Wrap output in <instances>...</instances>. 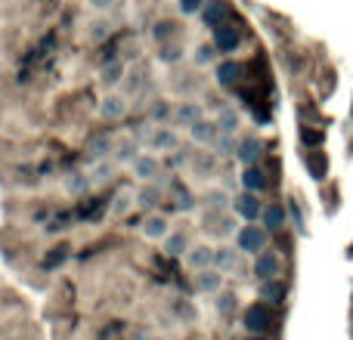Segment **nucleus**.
Wrapping results in <instances>:
<instances>
[{
    "label": "nucleus",
    "instance_id": "f257e3e1",
    "mask_svg": "<svg viewBox=\"0 0 353 340\" xmlns=\"http://www.w3.org/2000/svg\"><path fill=\"white\" fill-rule=\"evenodd\" d=\"M143 127H146V130H137V142H140V146H146L149 152H159V155L176 152L180 136H176V130L171 127V124H159V127L143 124Z\"/></svg>",
    "mask_w": 353,
    "mask_h": 340
},
{
    "label": "nucleus",
    "instance_id": "f03ea898",
    "mask_svg": "<svg viewBox=\"0 0 353 340\" xmlns=\"http://www.w3.org/2000/svg\"><path fill=\"white\" fill-rule=\"evenodd\" d=\"M236 248L242 251V254H248V257L261 254L263 248H270V232L263 229V226H257V223L239 226L236 229Z\"/></svg>",
    "mask_w": 353,
    "mask_h": 340
},
{
    "label": "nucleus",
    "instance_id": "7ed1b4c3",
    "mask_svg": "<svg viewBox=\"0 0 353 340\" xmlns=\"http://www.w3.org/2000/svg\"><path fill=\"white\" fill-rule=\"evenodd\" d=\"M242 328L248 331V334H267V331L273 328V310H270V304H263V300H254L251 306H245Z\"/></svg>",
    "mask_w": 353,
    "mask_h": 340
},
{
    "label": "nucleus",
    "instance_id": "20e7f679",
    "mask_svg": "<svg viewBox=\"0 0 353 340\" xmlns=\"http://www.w3.org/2000/svg\"><path fill=\"white\" fill-rule=\"evenodd\" d=\"M128 111H130V99H128V93H121V90H105L97 105V115L103 118V121H124Z\"/></svg>",
    "mask_w": 353,
    "mask_h": 340
},
{
    "label": "nucleus",
    "instance_id": "39448f33",
    "mask_svg": "<svg viewBox=\"0 0 353 340\" xmlns=\"http://www.w3.org/2000/svg\"><path fill=\"white\" fill-rule=\"evenodd\" d=\"M128 167L137 182H159L161 180V161L155 152H140Z\"/></svg>",
    "mask_w": 353,
    "mask_h": 340
},
{
    "label": "nucleus",
    "instance_id": "423d86ee",
    "mask_svg": "<svg viewBox=\"0 0 353 340\" xmlns=\"http://www.w3.org/2000/svg\"><path fill=\"white\" fill-rule=\"evenodd\" d=\"M279 273H282V260L276 251L263 248L261 254H254V260H251V275H254V281L279 279Z\"/></svg>",
    "mask_w": 353,
    "mask_h": 340
},
{
    "label": "nucleus",
    "instance_id": "0eeeda50",
    "mask_svg": "<svg viewBox=\"0 0 353 340\" xmlns=\"http://www.w3.org/2000/svg\"><path fill=\"white\" fill-rule=\"evenodd\" d=\"M168 232H171V220L165 217V213H159V211H149L146 217H143V223H140V235L146 238V242H155V244H161L168 238Z\"/></svg>",
    "mask_w": 353,
    "mask_h": 340
},
{
    "label": "nucleus",
    "instance_id": "6e6552de",
    "mask_svg": "<svg viewBox=\"0 0 353 340\" xmlns=\"http://www.w3.org/2000/svg\"><path fill=\"white\" fill-rule=\"evenodd\" d=\"M232 211H236V217L245 220V223H257L263 213V201H261V195H254V192H242L232 198Z\"/></svg>",
    "mask_w": 353,
    "mask_h": 340
},
{
    "label": "nucleus",
    "instance_id": "1a4fd4ad",
    "mask_svg": "<svg viewBox=\"0 0 353 340\" xmlns=\"http://www.w3.org/2000/svg\"><path fill=\"white\" fill-rule=\"evenodd\" d=\"M242 74H245L242 62L223 59V62H217V65H214V84H217L220 90H232V87L242 81Z\"/></svg>",
    "mask_w": 353,
    "mask_h": 340
},
{
    "label": "nucleus",
    "instance_id": "9d476101",
    "mask_svg": "<svg viewBox=\"0 0 353 340\" xmlns=\"http://www.w3.org/2000/svg\"><path fill=\"white\" fill-rule=\"evenodd\" d=\"M214 47H217V53H236L239 43H242V31L236 28L232 22H223L214 28Z\"/></svg>",
    "mask_w": 353,
    "mask_h": 340
},
{
    "label": "nucleus",
    "instance_id": "9b49d317",
    "mask_svg": "<svg viewBox=\"0 0 353 340\" xmlns=\"http://www.w3.org/2000/svg\"><path fill=\"white\" fill-rule=\"evenodd\" d=\"M201 22H205V28H217V25H223V22H230V16H232V10H230V3L226 0H205V6H201Z\"/></svg>",
    "mask_w": 353,
    "mask_h": 340
},
{
    "label": "nucleus",
    "instance_id": "f8f14e48",
    "mask_svg": "<svg viewBox=\"0 0 353 340\" xmlns=\"http://www.w3.org/2000/svg\"><path fill=\"white\" fill-rule=\"evenodd\" d=\"M199 118H205V109H201V103H195V99H183V103L174 105L171 121L176 124V127H192Z\"/></svg>",
    "mask_w": 353,
    "mask_h": 340
},
{
    "label": "nucleus",
    "instance_id": "ddd939ff",
    "mask_svg": "<svg viewBox=\"0 0 353 340\" xmlns=\"http://www.w3.org/2000/svg\"><path fill=\"white\" fill-rule=\"evenodd\" d=\"M124 74H128V65L121 59H109L99 68V87L103 90H115V87L124 84Z\"/></svg>",
    "mask_w": 353,
    "mask_h": 340
},
{
    "label": "nucleus",
    "instance_id": "4468645a",
    "mask_svg": "<svg viewBox=\"0 0 353 340\" xmlns=\"http://www.w3.org/2000/svg\"><path fill=\"white\" fill-rule=\"evenodd\" d=\"M186 134H189V140H192L195 146L211 149L220 130H217V124H214V121H208V118H199V121H195L192 127H186Z\"/></svg>",
    "mask_w": 353,
    "mask_h": 340
},
{
    "label": "nucleus",
    "instance_id": "2eb2a0df",
    "mask_svg": "<svg viewBox=\"0 0 353 340\" xmlns=\"http://www.w3.org/2000/svg\"><path fill=\"white\" fill-rule=\"evenodd\" d=\"M242 266V251L232 248V244H220V248H214V269H220V273H236V269Z\"/></svg>",
    "mask_w": 353,
    "mask_h": 340
},
{
    "label": "nucleus",
    "instance_id": "dca6fc26",
    "mask_svg": "<svg viewBox=\"0 0 353 340\" xmlns=\"http://www.w3.org/2000/svg\"><path fill=\"white\" fill-rule=\"evenodd\" d=\"M195 291L208 294V297H214L217 291H223V273L214 269V266L199 269V273H195Z\"/></svg>",
    "mask_w": 353,
    "mask_h": 340
},
{
    "label": "nucleus",
    "instance_id": "f3484780",
    "mask_svg": "<svg viewBox=\"0 0 353 340\" xmlns=\"http://www.w3.org/2000/svg\"><path fill=\"white\" fill-rule=\"evenodd\" d=\"M183 257H186V266L192 269V273L214 266V248H211V244H189Z\"/></svg>",
    "mask_w": 353,
    "mask_h": 340
},
{
    "label": "nucleus",
    "instance_id": "a211bd4d",
    "mask_svg": "<svg viewBox=\"0 0 353 340\" xmlns=\"http://www.w3.org/2000/svg\"><path fill=\"white\" fill-rule=\"evenodd\" d=\"M285 220H288L285 204H279V201H273V204H263V213H261V220H257V223H261L267 232H282V226H285Z\"/></svg>",
    "mask_w": 353,
    "mask_h": 340
},
{
    "label": "nucleus",
    "instance_id": "6ab92c4d",
    "mask_svg": "<svg viewBox=\"0 0 353 340\" xmlns=\"http://www.w3.org/2000/svg\"><path fill=\"white\" fill-rule=\"evenodd\" d=\"M118 173V164L112 158H97L90 161V167H87V176H90L93 186H105V182H112Z\"/></svg>",
    "mask_w": 353,
    "mask_h": 340
},
{
    "label": "nucleus",
    "instance_id": "aec40b11",
    "mask_svg": "<svg viewBox=\"0 0 353 340\" xmlns=\"http://www.w3.org/2000/svg\"><path fill=\"white\" fill-rule=\"evenodd\" d=\"M239 182H242L245 192H254V195H263V192H267V186H270L267 173H263V170L257 167V164L245 167L242 173H239Z\"/></svg>",
    "mask_w": 353,
    "mask_h": 340
},
{
    "label": "nucleus",
    "instance_id": "412c9836",
    "mask_svg": "<svg viewBox=\"0 0 353 340\" xmlns=\"http://www.w3.org/2000/svg\"><path fill=\"white\" fill-rule=\"evenodd\" d=\"M62 189H65L72 198H81V195H87L93 189L90 176H87V170H72V173L62 176Z\"/></svg>",
    "mask_w": 353,
    "mask_h": 340
},
{
    "label": "nucleus",
    "instance_id": "4be33fe9",
    "mask_svg": "<svg viewBox=\"0 0 353 340\" xmlns=\"http://www.w3.org/2000/svg\"><path fill=\"white\" fill-rule=\"evenodd\" d=\"M261 155H263V146H261V140H257V136H245V140H239L236 158L242 161L245 167L257 164V161H261Z\"/></svg>",
    "mask_w": 353,
    "mask_h": 340
},
{
    "label": "nucleus",
    "instance_id": "5701e85b",
    "mask_svg": "<svg viewBox=\"0 0 353 340\" xmlns=\"http://www.w3.org/2000/svg\"><path fill=\"white\" fill-rule=\"evenodd\" d=\"M134 201H137V207H143V211H155L161 201L159 182H140V189L134 192Z\"/></svg>",
    "mask_w": 353,
    "mask_h": 340
},
{
    "label": "nucleus",
    "instance_id": "b1692460",
    "mask_svg": "<svg viewBox=\"0 0 353 340\" xmlns=\"http://www.w3.org/2000/svg\"><path fill=\"white\" fill-rule=\"evenodd\" d=\"M137 155H140V142H137V136H128V140H115V149H112V161H115L118 167H121V164H130Z\"/></svg>",
    "mask_w": 353,
    "mask_h": 340
},
{
    "label": "nucleus",
    "instance_id": "393cba45",
    "mask_svg": "<svg viewBox=\"0 0 353 340\" xmlns=\"http://www.w3.org/2000/svg\"><path fill=\"white\" fill-rule=\"evenodd\" d=\"M189 173L192 176H199V180H208V176L217 170V161H214V155L211 152H195V155H189Z\"/></svg>",
    "mask_w": 353,
    "mask_h": 340
},
{
    "label": "nucleus",
    "instance_id": "a878e982",
    "mask_svg": "<svg viewBox=\"0 0 353 340\" xmlns=\"http://www.w3.org/2000/svg\"><path fill=\"white\" fill-rule=\"evenodd\" d=\"M257 294H261L263 304L270 306H279L282 300H285V285H282V279H267V281H257Z\"/></svg>",
    "mask_w": 353,
    "mask_h": 340
},
{
    "label": "nucleus",
    "instance_id": "bb28decb",
    "mask_svg": "<svg viewBox=\"0 0 353 340\" xmlns=\"http://www.w3.org/2000/svg\"><path fill=\"white\" fill-rule=\"evenodd\" d=\"M137 207V201H134V189H121V192H115V198H112V204H109V217H115V220H124L130 211Z\"/></svg>",
    "mask_w": 353,
    "mask_h": 340
},
{
    "label": "nucleus",
    "instance_id": "cd10ccee",
    "mask_svg": "<svg viewBox=\"0 0 353 340\" xmlns=\"http://www.w3.org/2000/svg\"><path fill=\"white\" fill-rule=\"evenodd\" d=\"M214 124H217L220 134H239V127H242V118H239V111H232L230 105H223V109L217 111V118H214Z\"/></svg>",
    "mask_w": 353,
    "mask_h": 340
},
{
    "label": "nucleus",
    "instance_id": "c85d7f7f",
    "mask_svg": "<svg viewBox=\"0 0 353 340\" xmlns=\"http://www.w3.org/2000/svg\"><path fill=\"white\" fill-rule=\"evenodd\" d=\"M214 297H217V300H214V310L220 312V319H232V316H236V310H239V297H236V294H232V291H217Z\"/></svg>",
    "mask_w": 353,
    "mask_h": 340
},
{
    "label": "nucleus",
    "instance_id": "c756f323",
    "mask_svg": "<svg viewBox=\"0 0 353 340\" xmlns=\"http://www.w3.org/2000/svg\"><path fill=\"white\" fill-rule=\"evenodd\" d=\"M236 149H239V140L232 134H217V140H214L211 152L217 155V158H236Z\"/></svg>",
    "mask_w": 353,
    "mask_h": 340
},
{
    "label": "nucleus",
    "instance_id": "7c9ffc66",
    "mask_svg": "<svg viewBox=\"0 0 353 340\" xmlns=\"http://www.w3.org/2000/svg\"><path fill=\"white\" fill-rule=\"evenodd\" d=\"M217 47L214 43H199V47L192 50V62L199 68H208V65H217Z\"/></svg>",
    "mask_w": 353,
    "mask_h": 340
},
{
    "label": "nucleus",
    "instance_id": "2f4dec72",
    "mask_svg": "<svg viewBox=\"0 0 353 340\" xmlns=\"http://www.w3.org/2000/svg\"><path fill=\"white\" fill-rule=\"evenodd\" d=\"M161 244H165V251H168V254H171V257H183V254H186V248H189V238H186V232H168V238H165V242H161Z\"/></svg>",
    "mask_w": 353,
    "mask_h": 340
},
{
    "label": "nucleus",
    "instance_id": "473e14b6",
    "mask_svg": "<svg viewBox=\"0 0 353 340\" xmlns=\"http://www.w3.org/2000/svg\"><path fill=\"white\" fill-rule=\"evenodd\" d=\"M112 149H115V140H112V136H97V140L90 142V161L112 158Z\"/></svg>",
    "mask_w": 353,
    "mask_h": 340
},
{
    "label": "nucleus",
    "instance_id": "72a5a7b5",
    "mask_svg": "<svg viewBox=\"0 0 353 340\" xmlns=\"http://www.w3.org/2000/svg\"><path fill=\"white\" fill-rule=\"evenodd\" d=\"M205 204H208V211H226L232 204V198L226 195V189H211L205 195Z\"/></svg>",
    "mask_w": 353,
    "mask_h": 340
},
{
    "label": "nucleus",
    "instance_id": "f704fd0d",
    "mask_svg": "<svg viewBox=\"0 0 353 340\" xmlns=\"http://www.w3.org/2000/svg\"><path fill=\"white\" fill-rule=\"evenodd\" d=\"M174 192H176V201H174L176 211H180V213H192L195 211V195L189 192L186 186H180V182L174 186Z\"/></svg>",
    "mask_w": 353,
    "mask_h": 340
},
{
    "label": "nucleus",
    "instance_id": "c9c22d12",
    "mask_svg": "<svg viewBox=\"0 0 353 340\" xmlns=\"http://www.w3.org/2000/svg\"><path fill=\"white\" fill-rule=\"evenodd\" d=\"M180 59H183V50L176 47V43H161V50H159V62H165V65H176Z\"/></svg>",
    "mask_w": 353,
    "mask_h": 340
},
{
    "label": "nucleus",
    "instance_id": "e433bc0d",
    "mask_svg": "<svg viewBox=\"0 0 353 340\" xmlns=\"http://www.w3.org/2000/svg\"><path fill=\"white\" fill-rule=\"evenodd\" d=\"M307 167H310L313 180H323L325 176V158L319 152H307Z\"/></svg>",
    "mask_w": 353,
    "mask_h": 340
},
{
    "label": "nucleus",
    "instance_id": "4c0bfd02",
    "mask_svg": "<svg viewBox=\"0 0 353 340\" xmlns=\"http://www.w3.org/2000/svg\"><path fill=\"white\" fill-rule=\"evenodd\" d=\"M149 115H152V121L165 124V121H171V115H174V105H168L165 99H161V103H155V105H152V111H149Z\"/></svg>",
    "mask_w": 353,
    "mask_h": 340
},
{
    "label": "nucleus",
    "instance_id": "58836bf2",
    "mask_svg": "<svg viewBox=\"0 0 353 340\" xmlns=\"http://www.w3.org/2000/svg\"><path fill=\"white\" fill-rule=\"evenodd\" d=\"M152 37H155V43H168L174 37V22H159L152 28Z\"/></svg>",
    "mask_w": 353,
    "mask_h": 340
},
{
    "label": "nucleus",
    "instance_id": "ea45409f",
    "mask_svg": "<svg viewBox=\"0 0 353 340\" xmlns=\"http://www.w3.org/2000/svg\"><path fill=\"white\" fill-rule=\"evenodd\" d=\"M201 6H205V0H176V10H180L183 16H199Z\"/></svg>",
    "mask_w": 353,
    "mask_h": 340
},
{
    "label": "nucleus",
    "instance_id": "a19ab883",
    "mask_svg": "<svg viewBox=\"0 0 353 340\" xmlns=\"http://www.w3.org/2000/svg\"><path fill=\"white\" fill-rule=\"evenodd\" d=\"M84 3H87V10H93V12H109L118 0H84Z\"/></svg>",
    "mask_w": 353,
    "mask_h": 340
},
{
    "label": "nucleus",
    "instance_id": "79ce46f5",
    "mask_svg": "<svg viewBox=\"0 0 353 340\" xmlns=\"http://www.w3.org/2000/svg\"><path fill=\"white\" fill-rule=\"evenodd\" d=\"M285 211H288V213H292V217H294V226H298V229L304 232V217H301V207L294 204V201H288V204H285Z\"/></svg>",
    "mask_w": 353,
    "mask_h": 340
},
{
    "label": "nucleus",
    "instance_id": "37998d69",
    "mask_svg": "<svg viewBox=\"0 0 353 340\" xmlns=\"http://www.w3.org/2000/svg\"><path fill=\"white\" fill-rule=\"evenodd\" d=\"M90 41H103V37L105 34H109V25H105V22H97V25H90Z\"/></svg>",
    "mask_w": 353,
    "mask_h": 340
},
{
    "label": "nucleus",
    "instance_id": "c03bdc74",
    "mask_svg": "<svg viewBox=\"0 0 353 340\" xmlns=\"http://www.w3.org/2000/svg\"><path fill=\"white\" fill-rule=\"evenodd\" d=\"M245 340H267V337H263V334H248Z\"/></svg>",
    "mask_w": 353,
    "mask_h": 340
}]
</instances>
